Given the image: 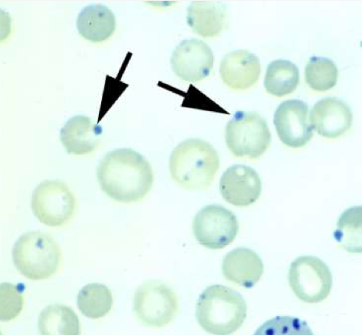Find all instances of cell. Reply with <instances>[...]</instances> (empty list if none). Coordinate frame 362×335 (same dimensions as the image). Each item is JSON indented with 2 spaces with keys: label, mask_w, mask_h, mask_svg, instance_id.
<instances>
[{
  "label": "cell",
  "mask_w": 362,
  "mask_h": 335,
  "mask_svg": "<svg viewBox=\"0 0 362 335\" xmlns=\"http://www.w3.org/2000/svg\"><path fill=\"white\" fill-rule=\"evenodd\" d=\"M219 190L229 204L247 207L259 199L262 192V182L252 168L235 165L224 172L220 180Z\"/></svg>",
  "instance_id": "obj_12"
},
{
  "label": "cell",
  "mask_w": 362,
  "mask_h": 335,
  "mask_svg": "<svg viewBox=\"0 0 362 335\" xmlns=\"http://www.w3.org/2000/svg\"><path fill=\"white\" fill-rule=\"evenodd\" d=\"M260 334H313L305 321L281 317L271 319L257 331Z\"/></svg>",
  "instance_id": "obj_24"
},
{
  "label": "cell",
  "mask_w": 362,
  "mask_h": 335,
  "mask_svg": "<svg viewBox=\"0 0 362 335\" xmlns=\"http://www.w3.org/2000/svg\"><path fill=\"white\" fill-rule=\"evenodd\" d=\"M38 330L42 334H78L80 323L72 309L63 305H50L40 314Z\"/></svg>",
  "instance_id": "obj_20"
},
{
  "label": "cell",
  "mask_w": 362,
  "mask_h": 335,
  "mask_svg": "<svg viewBox=\"0 0 362 335\" xmlns=\"http://www.w3.org/2000/svg\"><path fill=\"white\" fill-rule=\"evenodd\" d=\"M226 141L236 157L257 159L270 145L267 122L256 113L238 111L226 126Z\"/></svg>",
  "instance_id": "obj_5"
},
{
  "label": "cell",
  "mask_w": 362,
  "mask_h": 335,
  "mask_svg": "<svg viewBox=\"0 0 362 335\" xmlns=\"http://www.w3.org/2000/svg\"><path fill=\"white\" fill-rule=\"evenodd\" d=\"M76 200L63 181L48 180L33 191L32 208L37 219L49 227L65 225L74 215Z\"/></svg>",
  "instance_id": "obj_8"
},
{
  "label": "cell",
  "mask_w": 362,
  "mask_h": 335,
  "mask_svg": "<svg viewBox=\"0 0 362 335\" xmlns=\"http://www.w3.org/2000/svg\"><path fill=\"white\" fill-rule=\"evenodd\" d=\"M16 268L30 280H45L59 268L62 253L55 240L45 232H30L20 237L13 249Z\"/></svg>",
  "instance_id": "obj_4"
},
{
  "label": "cell",
  "mask_w": 362,
  "mask_h": 335,
  "mask_svg": "<svg viewBox=\"0 0 362 335\" xmlns=\"http://www.w3.org/2000/svg\"><path fill=\"white\" fill-rule=\"evenodd\" d=\"M174 73L187 82H198L207 78L214 69L213 50L203 40H183L175 49L170 59Z\"/></svg>",
  "instance_id": "obj_10"
},
{
  "label": "cell",
  "mask_w": 362,
  "mask_h": 335,
  "mask_svg": "<svg viewBox=\"0 0 362 335\" xmlns=\"http://www.w3.org/2000/svg\"><path fill=\"white\" fill-rule=\"evenodd\" d=\"M77 305L85 317L93 319L103 318L112 308V293L103 284L90 283L80 290Z\"/></svg>",
  "instance_id": "obj_21"
},
{
  "label": "cell",
  "mask_w": 362,
  "mask_h": 335,
  "mask_svg": "<svg viewBox=\"0 0 362 335\" xmlns=\"http://www.w3.org/2000/svg\"><path fill=\"white\" fill-rule=\"evenodd\" d=\"M261 74L259 58L246 50L225 56L220 64L223 83L235 90H246L255 85Z\"/></svg>",
  "instance_id": "obj_14"
},
{
  "label": "cell",
  "mask_w": 362,
  "mask_h": 335,
  "mask_svg": "<svg viewBox=\"0 0 362 335\" xmlns=\"http://www.w3.org/2000/svg\"><path fill=\"white\" fill-rule=\"evenodd\" d=\"M226 16L224 3L198 0L189 6L187 19L194 33L204 38H213L223 32Z\"/></svg>",
  "instance_id": "obj_17"
},
{
  "label": "cell",
  "mask_w": 362,
  "mask_h": 335,
  "mask_svg": "<svg viewBox=\"0 0 362 335\" xmlns=\"http://www.w3.org/2000/svg\"><path fill=\"white\" fill-rule=\"evenodd\" d=\"M222 269L228 280L250 289L262 278L264 266L262 259L253 250L238 248L227 254Z\"/></svg>",
  "instance_id": "obj_15"
},
{
  "label": "cell",
  "mask_w": 362,
  "mask_h": 335,
  "mask_svg": "<svg viewBox=\"0 0 362 335\" xmlns=\"http://www.w3.org/2000/svg\"><path fill=\"white\" fill-rule=\"evenodd\" d=\"M338 69L333 60L326 57H311L305 69L307 84L313 89L325 91L337 83Z\"/></svg>",
  "instance_id": "obj_23"
},
{
  "label": "cell",
  "mask_w": 362,
  "mask_h": 335,
  "mask_svg": "<svg viewBox=\"0 0 362 335\" xmlns=\"http://www.w3.org/2000/svg\"><path fill=\"white\" fill-rule=\"evenodd\" d=\"M103 129L90 118L76 115L60 130V140L69 154L85 155L93 152L100 143Z\"/></svg>",
  "instance_id": "obj_16"
},
{
  "label": "cell",
  "mask_w": 362,
  "mask_h": 335,
  "mask_svg": "<svg viewBox=\"0 0 362 335\" xmlns=\"http://www.w3.org/2000/svg\"><path fill=\"white\" fill-rule=\"evenodd\" d=\"M194 232L201 246L222 249L233 242L239 230L234 213L220 205H209L200 210L194 221Z\"/></svg>",
  "instance_id": "obj_9"
},
{
  "label": "cell",
  "mask_w": 362,
  "mask_h": 335,
  "mask_svg": "<svg viewBox=\"0 0 362 335\" xmlns=\"http://www.w3.org/2000/svg\"><path fill=\"white\" fill-rule=\"evenodd\" d=\"M76 28L79 35L89 42H103L115 32V16L112 10L104 5H90L79 13Z\"/></svg>",
  "instance_id": "obj_18"
},
{
  "label": "cell",
  "mask_w": 362,
  "mask_h": 335,
  "mask_svg": "<svg viewBox=\"0 0 362 335\" xmlns=\"http://www.w3.org/2000/svg\"><path fill=\"white\" fill-rule=\"evenodd\" d=\"M334 238L349 252H361V207L351 208L341 215Z\"/></svg>",
  "instance_id": "obj_22"
},
{
  "label": "cell",
  "mask_w": 362,
  "mask_h": 335,
  "mask_svg": "<svg viewBox=\"0 0 362 335\" xmlns=\"http://www.w3.org/2000/svg\"><path fill=\"white\" fill-rule=\"evenodd\" d=\"M288 280L297 297L307 303L325 300L333 286V277L326 265L314 256H303L291 263Z\"/></svg>",
  "instance_id": "obj_6"
},
{
  "label": "cell",
  "mask_w": 362,
  "mask_h": 335,
  "mask_svg": "<svg viewBox=\"0 0 362 335\" xmlns=\"http://www.w3.org/2000/svg\"><path fill=\"white\" fill-rule=\"evenodd\" d=\"M246 301L239 293L230 288L214 285L201 294L196 309L199 326L212 334H233L247 317Z\"/></svg>",
  "instance_id": "obj_3"
},
{
  "label": "cell",
  "mask_w": 362,
  "mask_h": 335,
  "mask_svg": "<svg viewBox=\"0 0 362 335\" xmlns=\"http://www.w3.org/2000/svg\"><path fill=\"white\" fill-rule=\"evenodd\" d=\"M178 303L175 292L163 283L146 282L135 293L134 312L145 326L160 328L176 317Z\"/></svg>",
  "instance_id": "obj_7"
},
{
  "label": "cell",
  "mask_w": 362,
  "mask_h": 335,
  "mask_svg": "<svg viewBox=\"0 0 362 335\" xmlns=\"http://www.w3.org/2000/svg\"><path fill=\"white\" fill-rule=\"evenodd\" d=\"M299 82V69L291 61L277 59L269 64L264 87L270 95L276 97L289 95L297 89Z\"/></svg>",
  "instance_id": "obj_19"
},
{
  "label": "cell",
  "mask_w": 362,
  "mask_h": 335,
  "mask_svg": "<svg viewBox=\"0 0 362 335\" xmlns=\"http://www.w3.org/2000/svg\"><path fill=\"white\" fill-rule=\"evenodd\" d=\"M309 120L311 127L322 137L334 139L346 133L353 123V113L344 101L326 98L311 109Z\"/></svg>",
  "instance_id": "obj_13"
},
{
  "label": "cell",
  "mask_w": 362,
  "mask_h": 335,
  "mask_svg": "<svg viewBox=\"0 0 362 335\" xmlns=\"http://www.w3.org/2000/svg\"><path fill=\"white\" fill-rule=\"evenodd\" d=\"M308 105L303 101L288 100L279 105L274 115V125L283 143L291 148L305 146L313 137Z\"/></svg>",
  "instance_id": "obj_11"
},
{
  "label": "cell",
  "mask_w": 362,
  "mask_h": 335,
  "mask_svg": "<svg viewBox=\"0 0 362 335\" xmlns=\"http://www.w3.org/2000/svg\"><path fill=\"white\" fill-rule=\"evenodd\" d=\"M100 188L110 198L122 203L142 200L152 188L153 172L148 160L132 149L108 152L97 170Z\"/></svg>",
  "instance_id": "obj_1"
},
{
  "label": "cell",
  "mask_w": 362,
  "mask_h": 335,
  "mask_svg": "<svg viewBox=\"0 0 362 335\" xmlns=\"http://www.w3.org/2000/svg\"><path fill=\"white\" fill-rule=\"evenodd\" d=\"M23 306L22 290L10 283L1 284V320H13L18 316Z\"/></svg>",
  "instance_id": "obj_25"
},
{
  "label": "cell",
  "mask_w": 362,
  "mask_h": 335,
  "mask_svg": "<svg viewBox=\"0 0 362 335\" xmlns=\"http://www.w3.org/2000/svg\"><path fill=\"white\" fill-rule=\"evenodd\" d=\"M218 168L217 151L208 142L199 139L182 142L169 159L170 176L178 186L191 191L208 188Z\"/></svg>",
  "instance_id": "obj_2"
}]
</instances>
